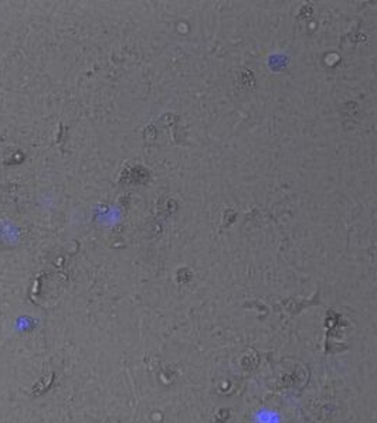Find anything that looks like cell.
Segmentation results:
<instances>
[{
  "mask_svg": "<svg viewBox=\"0 0 377 423\" xmlns=\"http://www.w3.org/2000/svg\"><path fill=\"white\" fill-rule=\"evenodd\" d=\"M260 420L262 423H277V416L274 413H268V412H264L260 417Z\"/></svg>",
  "mask_w": 377,
  "mask_h": 423,
  "instance_id": "1",
  "label": "cell"
}]
</instances>
